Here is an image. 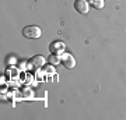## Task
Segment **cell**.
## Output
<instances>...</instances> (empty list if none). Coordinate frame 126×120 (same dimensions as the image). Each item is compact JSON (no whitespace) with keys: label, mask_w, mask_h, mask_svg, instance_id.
Returning <instances> with one entry per match:
<instances>
[{"label":"cell","mask_w":126,"mask_h":120,"mask_svg":"<svg viewBox=\"0 0 126 120\" xmlns=\"http://www.w3.org/2000/svg\"><path fill=\"white\" fill-rule=\"evenodd\" d=\"M23 96H25V98H32V92L30 91V89H27V91L24 89L23 91Z\"/></svg>","instance_id":"ba28073f"},{"label":"cell","mask_w":126,"mask_h":120,"mask_svg":"<svg viewBox=\"0 0 126 120\" xmlns=\"http://www.w3.org/2000/svg\"><path fill=\"white\" fill-rule=\"evenodd\" d=\"M46 63V59L44 56H41V54H36V56H32L30 59V64L31 67H35V68H42V67L45 66Z\"/></svg>","instance_id":"5b68a950"},{"label":"cell","mask_w":126,"mask_h":120,"mask_svg":"<svg viewBox=\"0 0 126 120\" xmlns=\"http://www.w3.org/2000/svg\"><path fill=\"white\" fill-rule=\"evenodd\" d=\"M18 67H20V70H27V62H21Z\"/></svg>","instance_id":"8fae6325"},{"label":"cell","mask_w":126,"mask_h":120,"mask_svg":"<svg viewBox=\"0 0 126 120\" xmlns=\"http://www.w3.org/2000/svg\"><path fill=\"white\" fill-rule=\"evenodd\" d=\"M23 35L28 39H38L42 35V31L38 25H27L23 28Z\"/></svg>","instance_id":"6da1fadb"},{"label":"cell","mask_w":126,"mask_h":120,"mask_svg":"<svg viewBox=\"0 0 126 120\" xmlns=\"http://www.w3.org/2000/svg\"><path fill=\"white\" fill-rule=\"evenodd\" d=\"M66 50V45H64V42H62V40H53L52 43L49 45V52L53 54H60L63 53Z\"/></svg>","instance_id":"3957f363"},{"label":"cell","mask_w":126,"mask_h":120,"mask_svg":"<svg viewBox=\"0 0 126 120\" xmlns=\"http://www.w3.org/2000/svg\"><path fill=\"white\" fill-rule=\"evenodd\" d=\"M16 62H17V60H16V57H9V59H7V64H9V66L16 64Z\"/></svg>","instance_id":"30bf717a"},{"label":"cell","mask_w":126,"mask_h":120,"mask_svg":"<svg viewBox=\"0 0 126 120\" xmlns=\"http://www.w3.org/2000/svg\"><path fill=\"white\" fill-rule=\"evenodd\" d=\"M48 63H49V64H52V66H56V64H59V63H62L60 56H59V54L50 53V56H48Z\"/></svg>","instance_id":"8992f818"},{"label":"cell","mask_w":126,"mask_h":120,"mask_svg":"<svg viewBox=\"0 0 126 120\" xmlns=\"http://www.w3.org/2000/svg\"><path fill=\"white\" fill-rule=\"evenodd\" d=\"M60 60H62V64L63 67H66V68H74L76 67V59L73 57L70 53H66V52H63L60 54Z\"/></svg>","instance_id":"7a4b0ae2"},{"label":"cell","mask_w":126,"mask_h":120,"mask_svg":"<svg viewBox=\"0 0 126 120\" xmlns=\"http://www.w3.org/2000/svg\"><path fill=\"white\" fill-rule=\"evenodd\" d=\"M45 71L48 73V74H55V70H53V66H52V64L48 66V67H45Z\"/></svg>","instance_id":"9c48e42d"},{"label":"cell","mask_w":126,"mask_h":120,"mask_svg":"<svg viewBox=\"0 0 126 120\" xmlns=\"http://www.w3.org/2000/svg\"><path fill=\"white\" fill-rule=\"evenodd\" d=\"M74 10L79 14H87L90 11V3L87 0H76L74 1Z\"/></svg>","instance_id":"277c9868"},{"label":"cell","mask_w":126,"mask_h":120,"mask_svg":"<svg viewBox=\"0 0 126 120\" xmlns=\"http://www.w3.org/2000/svg\"><path fill=\"white\" fill-rule=\"evenodd\" d=\"M88 3H90V6L93 9H97V10L104 9V4H105L104 0H88Z\"/></svg>","instance_id":"52a82bcc"}]
</instances>
